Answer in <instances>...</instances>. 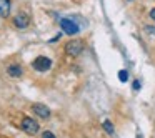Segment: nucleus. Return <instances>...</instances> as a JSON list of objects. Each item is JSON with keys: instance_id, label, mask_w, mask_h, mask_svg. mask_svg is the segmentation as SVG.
Returning <instances> with one entry per match:
<instances>
[{"instance_id": "f257e3e1", "label": "nucleus", "mask_w": 155, "mask_h": 138, "mask_svg": "<svg viewBox=\"0 0 155 138\" xmlns=\"http://www.w3.org/2000/svg\"><path fill=\"white\" fill-rule=\"evenodd\" d=\"M84 52V42L82 40H70L65 45V53L68 57H78Z\"/></svg>"}, {"instance_id": "f03ea898", "label": "nucleus", "mask_w": 155, "mask_h": 138, "mask_svg": "<svg viewBox=\"0 0 155 138\" xmlns=\"http://www.w3.org/2000/svg\"><path fill=\"white\" fill-rule=\"evenodd\" d=\"M20 127H22V130H24L25 133H28V135H35L38 131V123L34 120V118H30V117H24V118H22Z\"/></svg>"}, {"instance_id": "7ed1b4c3", "label": "nucleus", "mask_w": 155, "mask_h": 138, "mask_svg": "<svg viewBox=\"0 0 155 138\" xmlns=\"http://www.w3.org/2000/svg\"><path fill=\"white\" fill-rule=\"evenodd\" d=\"M60 27L64 28V32L67 35H75V34H78V30H80L78 25L75 24L72 18H62V20H60Z\"/></svg>"}, {"instance_id": "20e7f679", "label": "nucleus", "mask_w": 155, "mask_h": 138, "mask_svg": "<svg viewBox=\"0 0 155 138\" xmlns=\"http://www.w3.org/2000/svg\"><path fill=\"white\" fill-rule=\"evenodd\" d=\"M32 67H34L37 72H47L48 68L52 67V60L47 58V57H37L34 60V63H32Z\"/></svg>"}, {"instance_id": "39448f33", "label": "nucleus", "mask_w": 155, "mask_h": 138, "mask_svg": "<svg viewBox=\"0 0 155 138\" xmlns=\"http://www.w3.org/2000/svg\"><path fill=\"white\" fill-rule=\"evenodd\" d=\"M14 24L17 28H27L28 24H30V17L27 14H18V15H15Z\"/></svg>"}, {"instance_id": "423d86ee", "label": "nucleus", "mask_w": 155, "mask_h": 138, "mask_svg": "<svg viewBox=\"0 0 155 138\" xmlns=\"http://www.w3.org/2000/svg\"><path fill=\"white\" fill-rule=\"evenodd\" d=\"M32 110H34V113L38 115L40 118H48L50 117V110H48V107H45V105H42V103H34L32 105Z\"/></svg>"}, {"instance_id": "0eeeda50", "label": "nucleus", "mask_w": 155, "mask_h": 138, "mask_svg": "<svg viewBox=\"0 0 155 138\" xmlns=\"http://www.w3.org/2000/svg\"><path fill=\"white\" fill-rule=\"evenodd\" d=\"M10 0H0V17L7 18L10 15Z\"/></svg>"}, {"instance_id": "6e6552de", "label": "nucleus", "mask_w": 155, "mask_h": 138, "mask_svg": "<svg viewBox=\"0 0 155 138\" xmlns=\"http://www.w3.org/2000/svg\"><path fill=\"white\" fill-rule=\"evenodd\" d=\"M7 72H8V75H10V77H20V75H22L20 65H10Z\"/></svg>"}, {"instance_id": "1a4fd4ad", "label": "nucleus", "mask_w": 155, "mask_h": 138, "mask_svg": "<svg viewBox=\"0 0 155 138\" xmlns=\"http://www.w3.org/2000/svg\"><path fill=\"white\" fill-rule=\"evenodd\" d=\"M102 127H104V130L107 131L110 136H114V135H115V128H114V125H112L110 120H105L104 123H102Z\"/></svg>"}, {"instance_id": "9d476101", "label": "nucleus", "mask_w": 155, "mask_h": 138, "mask_svg": "<svg viewBox=\"0 0 155 138\" xmlns=\"http://www.w3.org/2000/svg\"><path fill=\"white\" fill-rule=\"evenodd\" d=\"M118 78H120V82H127L128 80V73L125 70H120L118 72Z\"/></svg>"}, {"instance_id": "9b49d317", "label": "nucleus", "mask_w": 155, "mask_h": 138, "mask_svg": "<svg viewBox=\"0 0 155 138\" xmlns=\"http://www.w3.org/2000/svg\"><path fill=\"white\" fill-rule=\"evenodd\" d=\"M42 138H57V136H55L52 131H44V133H42Z\"/></svg>"}, {"instance_id": "f8f14e48", "label": "nucleus", "mask_w": 155, "mask_h": 138, "mask_svg": "<svg viewBox=\"0 0 155 138\" xmlns=\"http://www.w3.org/2000/svg\"><path fill=\"white\" fill-rule=\"evenodd\" d=\"M140 87H142L140 80H135V82H134V90H140Z\"/></svg>"}, {"instance_id": "ddd939ff", "label": "nucleus", "mask_w": 155, "mask_h": 138, "mask_svg": "<svg viewBox=\"0 0 155 138\" xmlns=\"http://www.w3.org/2000/svg\"><path fill=\"white\" fill-rule=\"evenodd\" d=\"M145 30H147L148 34H155V28H153V27H148V25L145 27Z\"/></svg>"}, {"instance_id": "4468645a", "label": "nucleus", "mask_w": 155, "mask_h": 138, "mask_svg": "<svg viewBox=\"0 0 155 138\" xmlns=\"http://www.w3.org/2000/svg\"><path fill=\"white\" fill-rule=\"evenodd\" d=\"M150 18H152V20H155V8H152V10H150Z\"/></svg>"}, {"instance_id": "2eb2a0df", "label": "nucleus", "mask_w": 155, "mask_h": 138, "mask_svg": "<svg viewBox=\"0 0 155 138\" xmlns=\"http://www.w3.org/2000/svg\"><path fill=\"white\" fill-rule=\"evenodd\" d=\"M127 2H132V0H127Z\"/></svg>"}]
</instances>
